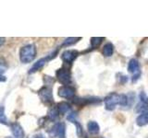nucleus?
<instances>
[{"instance_id":"obj_5","label":"nucleus","mask_w":148,"mask_h":138,"mask_svg":"<svg viewBox=\"0 0 148 138\" xmlns=\"http://www.w3.org/2000/svg\"><path fill=\"white\" fill-rule=\"evenodd\" d=\"M57 53H58V50H57V51H55V52L52 53L51 54L47 55L46 57H45V58H41L40 60H38V61H37V62L34 64V66H32V68L30 69L29 73L32 74V73H34V72H36V71H39L40 69H42V68L44 67V66L46 64V62L49 61V60H51L52 58H54Z\"/></svg>"},{"instance_id":"obj_20","label":"nucleus","mask_w":148,"mask_h":138,"mask_svg":"<svg viewBox=\"0 0 148 138\" xmlns=\"http://www.w3.org/2000/svg\"><path fill=\"white\" fill-rule=\"evenodd\" d=\"M0 123L2 124H8V119L5 114V108L3 106H0Z\"/></svg>"},{"instance_id":"obj_26","label":"nucleus","mask_w":148,"mask_h":138,"mask_svg":"<svg viewBox=\"0 0 148 138\" xmlns=\"http://www.w3.org/2000/svg\"><path fill=\"white\" fill-rule=\"evenodd\" d=\"M35 138H45V137H44L42 135H36V136H35Z\"/></svg>"},{"instance_id":"obj_19","label":"nucleus","mask_w":148,"mask_h":138,"mask_svg":"<svg viewBox=\"0 0 148 138\" xmlns=\"http://www.w3.org/2000/svg\"><path fill=\"white\" fill-rule=\"evenodd\" d=\"M104 38L102 37H92L91 38V45L92 48H96L97 46H99L101 44V43L103 41Z\"/></svg>"},{"instance_id":"obj_8","label":"nucleus","mask_w":148,"mask_h":138,"mask_svg":"<svg viewBox=\"0 0 148 138\" xmlns=\"http://www.w3.org/2000/svg\"><path fill=\"white\" fill-rule=\"evenodd\" d=\"M58 96L63 99H72L75 96V89L71 86H62L58 89Z\"/></svg>"},{"instance_id":"obj_11","label":"nucleus","mask_w":148,"mask_h":138,"mask_svg":"<svg viewBox=\"0 0 148 138\" xmlns=\"http://www.w3.org/2000/svg\"><path fill=\"white\" fill-rule=\"evenodd\" d=\"M87 129H88V132L92 133V135H97L100 131V126L96 122L91 121L87 123Z\"/></svg>"},{"instance_id":"obj_6","label":"nucleus","mask_w":148,"mask_h":138,"mask_svg":"<svg viewBox=\"0 0 148 138\" xmlns=\"http://www.w3.org/2000/svg\"><path fill=\"white\" fill-rule=\"evenodd\" d=\"M52 136H57L58 138H66V125L64 122H58L52 127L49 132Z\"/></svg>"},{"instance_id":"obj_13","label":"nucleus","mask_w":148,"mask_h":138,"mask_svg":"<svg viewBox=\"0 0 148 138\" xmlns=\"http://www.w3.org/2000/svg\"><path fill=\"white\" fill-rule=\"evenodd\" d=\"M7 69H8V64L6 60L0 57V82L6 81V76H4V74L7 71Z\"/></svg>"},{"instance_id":"obj_9","label":"nucleus","mask_w":148,"mask_h":138,"mask_svg":"<svg viewBox=\"0 0 148 138\" xmlns=\"http://www.w3.org/2000/svg\"><path fill=\"white\" fill-rule=\"evenodd\" d=\"M79 55L78 51L76 50H67L64 51L61 54V59L64 63L71 64L74 60H75Z\"/></svg>"},{"instance_id":"obj_3","label":"nucleus","mask_w":148,"mask_h":138,"mask_svg":"<svg viewBox=\"0 0 148 138\" xmlns=\"http://www.w3.org/2000/svg\"><path fill=\"white\" fill-rule=\"evenodd\" d=\"M119 94L111 93L108 96H106V99H105V108H106V110H109V112L115 110L116 106L119 105Z\"/></svg>"},{"instance_id":"obj_15","label":"nucleus","mask_w":148,"mask_h":138,"mask_svg":"<svg viewBox=\"0 0 148 138\" xmlns=\"http://www.w3.org/2000/svg\"><path fill=\"white\" fill-rule=\"evenodd\" d=\"M114 53V46L111 43H108L104 45L103 47V54L106 57H110L113 55Z\"/></svg>"},{"instance_id":"obj_7","label":"nucleus","mask_w":148,"mask_h":138,"mask_svg":"<svg viewBox=\"0 0 148 138\" xmlns=\"http://www.w3.org/2000/svg\"><path fill=\"white\" fill-rule=\"evenodd\" d=\"M128 71L130 73L133 74V81H137V79L140 76L141 73H140V64H139L138 60L136 59H131L128 64Z\"/></svg>"},{"instance_id":"obj_23","label":"nucleus","mask_w":148,"mask_h":138,"mask_svg":"<svg viewBox=\"0 0 148 138\" xmlns=\"http://www.w3.org/2000/svg\"><path fill=\"white\" fill-rule=\"evenodd\" d=\"M76 113L75 112H71V113H69V115H68V117H67V119L69 120V122H77L76 121Z\"/></svg>"},{"instance_id":"obj_18","label":"nucleus","mask_w":148,"mask_h":138,"mask_svg":"<svg viewBox=\"0 0 148 138\" xmlns=\"http://www.w3.org/2000/svg\"><path fill=\"white\" fill-rule=\"evenodd\" d=\"M82 38H75V37H69V38L65 39V41H63L62 46H71L72 44H75L76 43H78Z\"/></svg>"},{"instance_id":"obj_1","label":"nucleus","mask_w":148,"mask_h":138,"mask_svg":"<svg viewBox=\"0 0 148 138\" xmlns=\"http://www.w3.org/2000/svg\"><path fill=\"white\" fill-rule=\"evenodd\" d=\"M36 56V47L34 44L30 43L21 47L20 51V60L23 64H29L34 60Z\"/></svg>"},{"instance_id":"obj_12","label":"nucleus","mask_w":148,"mask_h":138,"mask_svg":"<svg viewBox=\"0 0 148 138\" xmlns=\"http://www.w3.org/2000/svg\"><path fill=\"white\" fill-rule=\"evenodd\" d=\"M136 123L138 126H145L148 124V110L141 113L136 119Z\"/></svg>"},{"instance_id":"obj_27","label":"nucleus","mask_w":148,"mask_h":138,"mask_svg":"<svg viewBox=\"0 0 148 138\" xmlns=\"http://www.w3.org/2000/svg\"><path fill=\"white\" fill-rule=\"evenodd\" d=\"M8 138H14V137H8Z\"/></svg>"},{"instance_id":"obj_25","label":"nucleus","mask_w":148,"mask_h":138,"mask_svg":"<svg viewBox=\"0 0 148 138\" xmlns=\"http://www.w3.org/2000/svg\"><path fill=\"white\" fill-rule=\"evenodd\" d=\"M5 41H6V39L5 38H0V47L5 43Z\"/></svg>"},{"instance_id":"obj_24","label":"nucleus","mask_w":148,"mask_h":138,"mask_svg":"<svg viewBox=\"0 0 148 138\" xmlns=\"http://www.w3.org/2000/svg\"><path fill=\"white\" fill-rule=\"evenodd\" d=\"M74 123H75L76 125H77V135L80 136V137H82V128L81 126V124L78 123L77 122H75Z\"/></svg>"},{"instance_id":"obj_17","label":"nucleus","mask_w":148,"mask_h":138,"mask_svg":"<svg viewBox=\"0 0 148 138\" xmlns=\"http://www.w3.org/2000/svg\"><path fill=\"white\" fill-rule=\"evenodd\" d=\"M58 116H59V112L57 107H52L48 110L47 117L51 121H56L58 118Z\"/></svg>"},{"instance_id":"obj_21","label":"nucleus","mask_w":148,"mask_h":138,"mask_svg":"<svg viewBox=\"0 0 148 138\" xmlns=\"http://www.w3.org/2000/svg\"><path fill=\"white\" fill-rule=\"evenodd\" d=\"M119 105L120 106H127L128 105V96L125 94H119Z\"/></svg>"},{"instance_id":"obj_22","label":"nucleus","mask_w":148,"mask_h":138,"mask_svg":"<svg viewBox=\"0 0 148 138\" xmlns=\"http://www.w3.org/2000/svg\"><path fill=\"white\" fill-rule=\"evenodd\" d=\"M44 80H45V87H50V86L54 84V82H55V79L53 77H51V76H44Z\"/></svg>"},{"instance_id":"obj_10","label":"nucleus","mask_w":148,"mask_h":138,"mask_svg":"<svg viewBox=\"0 0 148 138\" xmlns=\"http://www.w3.org/2000/svg\"><path fill=\"white\" fill-rule=\"evenodd\" d=\"M10 130L14 138H24V131H23L22 127L18 122H13L10 124Z\"/></svg>"},{"instance_id":"obj_4","label":"nucleus","mask_w":148,"mask_h":138,"mask_svg":"<svg viewBox=\"0 0 148 138\" xmlns=\"http://www.w3.org/2000/svg\"><path fill=\"white\" fill-rule=\"evenodd\" d=\"M38 95L40 97L41 100L45 104H51L53 103L54 98H53V93L51 87H44L38 91Z\"/></svg>"},{"instance_id":"obj_2","label":"nucleus","mask_w":148,"mask_h":138,"mask_svg":"<svg viewBox=\"0 0 148 138\" xmlns=\"http://www.w3.org/2000/svg\"><path fill=\"white\" fill-rule=\"evenodd\" d=\"M58 80L65 86H69L71 83V74L67 68H60L56 72Z\"/></svg>"},{"instance_id":"obj_14","label":"nucleus","mask_w":148,"mask_h":138,"mask_svg":"<svg viewBox=\"0 0 148 138\" xmlns=\"http://www.w3.org/2000/svg\"><path fill=\"white\" fill-rule=\"evenodd\" d=\"M57 108H58V112H59V114H61V115L68 113L71 109V105H69L68 102H64V101H63V102L58 103V106H57Z\"/></svg>"},{"instance_id":"obj_16","label":"nucleus","mask_w":148,"mask_h":138,"mask_svg":"<svg viewBox=\"0 0 148 138\" xmlns=\"http://www.w3.org/2000/svg\"><path fill=\"white\" fill-rule=\"evenodd\" d=\"M147 109H148V102H145V101L140 100L138 102V104L136 105L134 110H135V112L137 113H143V112H147Z\"/></svg>"}]
</instances>
